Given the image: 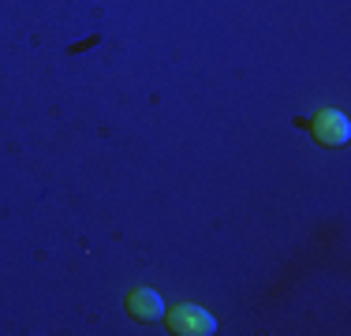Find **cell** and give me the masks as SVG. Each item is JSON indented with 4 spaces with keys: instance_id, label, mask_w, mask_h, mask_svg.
<instances>
[{
    "instance_id": "obj_2",
    "label": "cell",
    "mask_w": 351,
    "mask_h": 336,
    "mask_svg": "<svg viewBox=\"0 0 351 336\" xmlns=\"http://www.w3.org/2000/svg\"><path fill=\"white\" fill-rule=\"evenodd\" d=\"M311 131L314 139L322 142V146H344V142L351 139V120L344 112H337V108H322V112L311 120Z\"/></svg>"
},
{
    "instance_id": "obj_1",
    "label": "cell",
    "mask_w": 351,
    "mask_h": 336,
    "mask_svg": "<svg viewBox=\"0 0 351 336\" xmlns=\"http://www.w3.org/2000/svg\"><path fill=\"white\" fill-rule=\"evenodd\" d=\"M169 333H176V336H213L217 317L210 310L195 307V302H183V307L169 310Z\"/></svg>"
},
{
    "instance_id": "obj_3",
    "label": "cell",
    "mask_w": 351,
    "mask_h": 336,
    "mask_svg": "<svg viewBox=\"0 0 351 336\" xmlns=\"http://www.w3.org/2000/svg\"><path fill=\"white\" fill-rule=\"evenodd\" d=\"M128 314L135 317V322H157V317L165 314V302L154 288H135L128 296Z\"/></svg>"
}]
</instances>
